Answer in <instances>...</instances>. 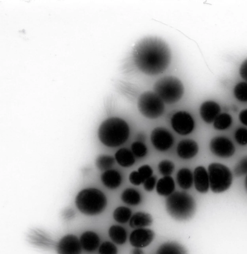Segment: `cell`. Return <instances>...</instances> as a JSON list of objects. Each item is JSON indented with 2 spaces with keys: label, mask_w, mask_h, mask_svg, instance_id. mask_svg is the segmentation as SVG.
<instances>
[{
  "label": "cell",
  "mask_w": 247,
  "mask_h": 254,
  "mask_svg": "<svg viewBox=\"0 0 247 254\" xmlns=\"http://www.w3.org/2000/svg\"><path fill=\"white\" fill-rule=\"evenodd\" d=\"M171 51L168 45L156 37H148L134 47L133 60L136 67L149 75L163 72L171 62Z\"/></svg>",
  "instance_id": "obj_1"
},
{
  "label": "cell",
  "mask_w": 247,
  "mask_h": 254,
  "mask_svg": "<svg viewBox=\"0 0 247 254\" xmlns=\"http://www.w3.org/2000/svg\"><path fill=\"white\" fill-rule=\"evenodd\" d=\"M130 133L128 124L123 119L113 117L103 121L99 126L100 141L108 147L118 146L126 141Z\"/></svg>",
  "instance_id": "obj_2"
},
{
  "label": "cell",
  "mask_w": 247,
  "mask_h": 254,
  "mask_svg": "<svg viewBox=\"0 0 247 254\" xmlns=\"http://www.w3.org/2000/svg\"><path fill=\"white\" fill-rule=\"evenodd\" d=\"M165 207L168 214L179 221L187 220L194 215L196 204L192 195L185 192L176 191L166 199Z\"/></svg>",
  "instance_id": "obj_3"
},
{
  "label": "cell",
  "mask_w": 247,
  "mask_h": 254,
  "mask_svg": "<svg viewBox=\"0 0 247 254\" xmlns=\"http://www.w3.org/2000/svg\"><path fill=\"white\" fill-rule=\"evenodd\" d=\"M75 203L83 214L95 215L105 209L107 200L104 193L98 189L89 188L82 190L76 196Z\"/></svg>",
  "instance_id": "obj_4"
},
{
  "label": "cell",
  "mask_w": 247,
  "mask_h": 254,
  "mask_svg": "<svg viewBox=\"0 0 247 254\" xmlns=\"http://www.w3.org/2000/svg\"><path fill=\"white\" fill-rule=\"evenodd\" d=\"M154 92L167 104L178 101L184 94V88L181 80L173 76L159 79L153 86Z\"/></svg>",
  "instance_id": "obj_5"
},
{
  "label": "cell",
  "mask_w": 247,
  "mask_h": 254,
  "mask_svg": "<svg viewBox=\"0 0 247 254\" xmlns=\"http://www.w3.org/2000/svg\"><path fill=\"white\" fill-rule=\"evenodd\" d=\"M209 188L215 193L225 191L231 186L232 174L229 169L220 163H212L208 168Z\"/></svg>",
  "instance_id": "obj_6"
},
{
  "label": "cell",
  "mask_w": 247,
  "mask_h": 254,
  "mask_svg": "<svg viewBox=\"0 0 247 254\" xmlns=\"http://www.w3.org/2000/svg\"><path fill=\"white\" fill-rule=\"evenodd\" d=\"M138 108L143 116L151 119L159 117L164 111L163 101L154 92L151 91L145 92L140 96Z\"/></svg>",
  "instance_id": "obj_7"
},
{
  "label": "cell",
  "mask_w": 247,
  "mask_h": 254,
  "mask_svg": "<svg viewBox=\"0 0 247 254\" xmlns=\"http://www.w3.org/2000/svg\"><path fill=\"white\" fill-rule=\"evenodd\" d=\"M171 124L173 129L181 135H187L193 130L195 123L188 113L179 111L172 116Z\"/></svg>",
  "instance_id": "obj_8"
},
{
  "label": "cell",
  "mask_w": 247,
  "mask_h": 254,
  "mask_svg": "<svg viewBox=\"0 0 247 254\" xmlns=\"http://www.w3.org/2000/svg\"><path fill=\"white\" fill-rule=\"evenodd\" d=\"M211 152L221 158H228L235 153V148L232 142L224 136H217L213 138L209 143Z\"/></svg>",
  "instance_id": "obj_9"
},
{
  "label": "cell",
  "mask_w": 247,
  "mask_h": 254,
  "mask_svg": "<svg viewBox=\"0 0 247 254\" xmlns=\"http://www.w3.org/2000/svg\"><path fill=\"white\" fill-rule=\"evenodd\" d=\"M150 139L155 148L160 151L167 150L174 142L172 134L168 130L161 127H156L152 131Z\"/></svg>",
  "instance_id": "obj_10"
},
{
  "label": "cell",
  "mask_w": 247,
  "mask_h": 254,
  "mask_svg": "<svg viewBox=\"0 0 247 254\" xmlns=\"http://www.w3.org/2000/svg\"><path fill=\"white\" fill-rule=\"evenodd\" d=\"M56 248L58 254H81L82 246L76 236L67 235L57 243Z\"/></svg>",
  "instance_id": "obj_11"
},
{
  "label": "cell",
  "mask_w": 247,
  "mask_h": 254,
  "mask_svg": "<svg viewBox=\"0 0 247 254\" xmlns=\"http://www.w3.org/2000/svg\"><path fill=\"white\" fill-rule=\"evenodd\" d=\"M154 233L152 230L147 228H138L130 234L129 241L131 244L137 248L147 247L153 240Z\"/></svg>",
  "instance_id": "obj_12"
},
{
  "label": "cell",
  "mask_w": 247,
  "mask_h": 254,
  "mask_svg": "<svg viewBox=\"0 0 247 254\" xmlns=\"http://www.w3.org/2000/svg\"><path fill=\"white\" fill-rule=\"evenodd\" d=\"M29 242L32 245L43 248H51L55 246V242L44 231L33 229L28 234Z\"/></svg>",
  "instance_id": "obj_13"
},
{
  "label": "cell",
  "mask_w": 247,
  "mask_h": 254,
  "mask_svg": "<svg viewBox=\"0 0 247 254\" xmlns=\"http://www.w3.org/2000/svg\"><path fill=\"white\" fill-rule=\"evenodd\" d=\"M220 112V106L213 101L203 102L200 106L199 113L202 120L210 124L214 121Z\"/></svg>",
  "instance_id": "obj_14"
},
{
  "label": "cell",
  "mask_w": 247,
  "mask_h": 254,
  "mask_svg": "<svg viewBox=\"0 0 247 254\" xmlns=\"http://www.w3.org/2000/svg\"><path fill=\"white\" fill-rule=\"evenodd\" d=\"M198 151L197 143L190 139L181 140L178 144L177 152L178 156L184 159H189L195 156Z\"/></svg>",
  "instance_id": "obj_15"
},
{
  "label": "cell",
  "mask_w": 247,
  "mask_h": 254,
  "mask_svg": "<svg viewBox=\"0 0 247 254\" xmlns=\"http://www.w3.org/2000/svg\"><path fill=\"white\" fill-rule=\"evenodd\" d=\"M196 189L200 193H206L209 188L208 172L202 166L195 168L193 174Z\"/></svg>",
  "instance_id": "obj_16"
},
{
  "label": "cell",
  "mask_w": 247,
  "mask_h": 254,
  "mask_svg": "<svg viewBox=\"0 0 247 254\" xmlns=\"http://www.w3.org/2000/svg\"><path fill=\"white\" fill-rule=\"evenodd\" d=\"M80 241L84 250L88 252H93L98 248L100 240L96 233L86 231L80 237Z\"/></svg>",
  "instance_id": "obj_17"
},
{
  "label": "cell",
  "mask_w": 247,
  "mask_h": 254,
  "mask_svg": "<svg viewBox=\"0 0 247 254\" xmlns=\"http://www.w3.org/2000/svg\"><path fill=\"white\" fill-rule=\"evenodd\" d=\"M101 180L107 188L115 189L121 185L122 176L117 171L109 169L105 171L101 175Z\"/></svg>",
  "instance_id": "obj_18"
},
{
  "label": "cell",
  "mask_w": 247,
  "mask_h": 254,
  "mask_svg": "<svg viewBox=\"0 0 247 254\" xmlns=\"http://www.w3.org/2000/svg\"><path fill=\"white\" fill-rule=\"evenodd\" d=\"M175 189V183L172 177L164 176L160 179L156 183L157 192L162 196H168L172 193Z\"/></svg>",
  "instance_id": "obj_19"
},
{
  "label": "cell",
  "mask_w": 247,
  "mask_h": 254,
  "mask_svg": "<svg viewBox=\"0 0 247 254\" xmlns=\"http://www.w3.org/2000/svg\"><path fill=\"white\" fill-rule=\"evenodd\" d=\"M152 218L150 214L143 212H138L131 216L129 224L133 228H143L150 225Z\"/></svg>",
  "instance_id": "obj_20"
},
{
  "label": "cell",
  "mask_w": 247,
  "mask_h": 254,
  "mask_svg": "<svg viewBox=\"0 0 247 254\" xmlns=\"http://www.w3.org/2000/svg\"><path fill=\"white\" fill-rule=\"evenodd\" d=\"M157 254H188V253L186 249L179 243L169 242L159 246Z\"/></svg>",
  "instance_id": "obj_21"
},
{
  "label": "cell",
  "mask_w": 247,
  "mask_h": 254,
  "mask_svg": "<svg viewBox=\"0 0 247 254\" xmlns=\"http://www.w3.org/2000/svg\"><path fill=\"white\" fill-rule=\"evenodd\" d=\"M117 163L124 167H129L133 165L135 161L134 154L127 148H121L115 154Z\"/></svg>",
  "instance_id": "obj_22"
},
{
  "label": "cell",
  "mask_w": 247,
  "mask_h": 254,
  "mask_svg": "<svg viewBox=\"0 0 247 254\" xmlns=\"http://www.w3.org/2000/svg\"><path fill=\"white\" fill-rule=\"evenodd\" d=\"M176 179L179 186L184 190L190 189L194 182L193 175L188 168L180 169L177 173Z\"/></svg>",
  "instance_id": "obj_23"
},
{
  "label": "cell",
  "mask_w": 247,
  "mask_h": 254,
  "mask_svg": "<svg viewBox=\"0 0 247 254\" xmlns=\"http://www.w3.org/2000/svg\"><path fill=\"white\" fill-rule=\"evenodd\" d=\"M108 234L111 239L116 244L122 245L127 240L126 230L119 225H112L109 229Z\"/></svg>",
  "instance_id": "obj_24"
},
{
  "label": "cell",
  "mask_w": 247,
  "mask_h": 254,
  "mask_svg": "<svg viewBox=\"0 0 247 254\" xmlns=\"http://www.w3.org/2000/svg\"><path fill=\"white\" fill-rule=\"evenodd\" d=\"M121 198L124 203L131 205H138L142 200L139 192L132 188L125 190L121 194Z\"/></svg>",
  "instance_id": "obj_25"
},
{
  "label": "cell",
  "mask_w": 247,
  "mask_h": 254,
  "mask_svg": "<svg viewBox=\"0 0 247 254\" xmlns=\"http://www.w3.org/2000/svg\"><path fill=\"white\" fill-rule=\"evenodd\" d=\"M232 123V117L228 114L222 113L215 119L213 122V126L217 130H224L230 127Z\"/></svg>",
  "instance_id": "obj_26"
},
{
  "label": "cell",
  "mask_w": 247,
  "mask_h": 254,
  "mask_svg": "<svg viewBox=\"0 0 247 254\" xmlns=\"http://www.w3.org/2000/svg\"><path fill=\"white\" fill-rule=\"evenodd\" d=\"M132 211L130 208L125 206L116 208L113 212V218L120 223H125L131 218Z\"/></svg>",
  "instance_id": "obj_27"
},
{
  "label": "cell",
  "mask_w": 247,
  "mask_h": 254,
  "mask_svg": "<svg viewBox=\"0 0 247 254\" xmlns=\"http://www.w3.org/2000/svg\"><path fill=\"white\" fill-rule=\"evenodd\" d=\"M114 159L108 155H100L99 156L96 162L97 167L101 170H108L114 165Z\"/></svg>",
  "instance_id": "obj_28"
},
{
  "label": "cell",
  "mask_w": 247,
  "mask_h": 254,
  "mask_svg": "<svg viewBox=\"0 0 247 254\" xmlns=\"http://www.w3.org/2000/svg\"><path fill=\"white\" fill-rule=\"evenodd\" d=\"M235 97L241 102H247V82L238 83L234 89Z\"/></svg>",
  "instance_id": "obj_29"
},
{
  "label": "cell",
  "mask_w": 247,
  "mask_h": 254,
  "mask_svg": "<svg viewBox=\"0 0 247 254\" xmlns=\"http://www.w3.org/2000/svg\"><path fill=\"white\" fill-rule=\"evenodd\" d=\"M158 168L161 175L164 176H169L174 171V164L169 160H164L159 162Z\"/></svg>",
  "instance_id": "obj_30"
},
{
  "label": "cell",
  "mask_w": 247,
  "mask_h": 254,
  "mask_svg": "<svg viewBox=\"0 0 247 254\" xmlns=\"http://www.w3.org/2000/svg\"><path fill=\"white\" fill-rule=\"evenodd\" d=\"M131 150L133 154L138 157H144L148 151L146 146L139 141H135L132 144Z\"/></svg>",
  "instance_id": "obj_31"
},
{
  "label": "cell",
  "mask_w": 247,
  "mask_h": 254,
  "mask_svg": "<svg viewBox=\"0 0 247 254\" xmlns=\"http://www.w3.org/2000/svg\"><path fill=\"white\" fill-rule=\"evenodd\" d=\"M99 252V254H117V249L113 243L105 242L100 245Z\"/></svg>",
  "instance_id": "obj_32"
},
{
  "label": "cell",
  "mask_w": 247,
  "mask_h": 254,
  "mask_svg": "<svg viewBox=\"0 0 247 254\" xmlns=\"http://www.w3.org/2000/svg\"><path fill=\"white\" fill-rule=\"evenodd\" d=\"M234 172L237 177H240L247 173V156L242 158L236 164Z\"/></svg>",
  "instance_id": "obj_33"
},
{
  "label": "cell",
  "mask_w": 247,
  "mask_h": 254,
  "mask_svg": "<svg viewBox=\"0 0 247 254\" xmlns=\"http://www.w3.org/2000/svg\"><path fill=\"white\" fill-rule=\"evenodd\" d=\"M235 138L236 141L240 145L247 144V128L240 127L238 128L235 132Z\"/></svg>",
  "instance_id": "obj_34"
},
{
  "label": "cell",
  "mask_w": 247,
  "mask_h": 254,
  "mask_svg": "<svg viewBox=\"0 0 247 254\" xmlns=\"http://www.w3.org/2000/svg\"><path fill=\"white\" fill-rule=\"evenodd\" d=\"M130 182L133 185L138 186L143 184L145 180L137 171H133L129 175Z\"/></svg>",
  "instance_id": "obj_35"
},
{
  "label": "cell",
  "mask_w": 247,
  "mask_h": 254,
  "mask_svg": "<svg viewBox=\"0 0 247 254\" xmlns=\"http://www.w3.org/2000/svg\"><path fill=\"white\" fill-rule=\"evenodd\" d=\"M156 178L152 176L146 179L143 183L145 190L148 191H150L153 190L156 185Z\"/></svg>",
  "instance_id": "obj_36"
},
{
  "label": "cell",
  "mask_w": 247,
  "mask_h": 254,
  "mask_svg": "<svg viewBox=\"0 0 247 254\" xmlns=\"http://www.w3.org/2000/svg\"><path fill=\"white\" fill-rule=\"evenodd\" d=\"M138 171L145 180L152 176V169L148 165H145L141 166L138 169Z\"/></svg>",
  "instance_id": "obj_37"
},
{
  "label": "cell",
  "mask_w": 247,
  "mask_h": 254,
  "mask_svg": "<svg viewBox=\"0 0 247 254\" xmlns=\"http://www.w3.org/2000/svg\"><path fill=\"white\" fill-rule=\"evenodd\" d=\"M240 73L242 77L247 82V59L242 64L240 68Z\"/></svg>",
  "instance_id": "obj_38"
},
{
  "label": "cell",
  "mask_w": 247,
  "mask_h": 254,
  "mask_svg": "<svg viewBox=\"0 0 247 254\" xmlns=\"http://www.w3.org/2000/svg\"><path fill=\"white\" fill-rule=\"evenodd\" d=\"M239 117L241 122L247 126V109L242 111Z\"/></svg>",
  "instance_id": "obj_39"
},
{
  "label": "cell",
  "mask_w": 247,
  "mask_h": 254,
  "mask_svg": "<svg viewBox=\"0 0 247 254\" xmlns=\"http://www.w3.org/2000/svg\"><path fill=\"white\" fill-rule=\"evenodd\" d=\"M75 212L71 209H68L64 211L63 213V218L66 220H69L74 217Z\"/></svg>",
  "instance_id": "obj_40"
},
{
  "label": "cell",
  "mask_w": 247,
  "mask_h": 254,
  "mask_svg": "<svg viewBox=\"0 0 247 254\" xmlns=\"http://www.w3.org/2000/svg\"><path fill=\"white\" fill-rule=\"evenodd\" d=\"M132 254H144L143 252L140 249L136 248L132 252Z\"/></svg>",
  "instance_id": "obj_41"
},
{
  "label": "cell",
  "mask_w": 247,
  "mask_h": 254,
  "mask_svg": "<svg viewBox=\"0 0 247 254\" xmlns=\"http://www.w3.org/2000/svg\"><path fill=\"white\" fill-rule=\"evenodd\" d=\"M138 138L139 139L138 141L142 142V141L145 139L144 136L142 134H140L138 136Z\"/></svg>",
  "instance_id": "obj_42"
},
{
  "label": "cell",
  "mask_w": 247,
  "mask_h": 254,
  "mask_svg": "<svg viewBox=\"0 0 247 254\" xmlns=\"http://www.w3.org/2000/svg\"><path fill=\"white\" fill-rule=\"evenodd\" d=\"M245 188H246V189L247 191V175L246 177V179H245Z\"/></svg>",
  "instance_id": "obj_43"
}]
</instances>
